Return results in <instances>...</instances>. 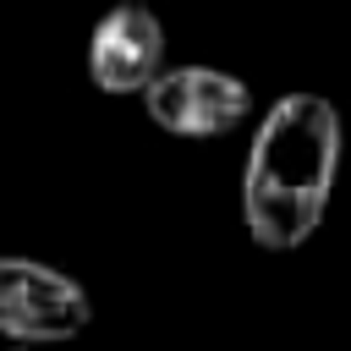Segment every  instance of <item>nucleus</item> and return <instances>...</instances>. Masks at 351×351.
Returning <instances> with one entry per match:
<instances>
[{"instance_id":"obj_1","label":"nucleus","mask_w":351,"mask_h":351,"mask_svg":"<svg viewBox=\"0 0 351 351\" xmlns=\"http://www.w3.org/2000/svg\"><path fill=\"white\" fill-rule=\"evenodd\" d=\"M340 170V110L324 93H285L252 132L241 170L247 236L269 252L302 247L329 208Z\"/></svg>"},{"instance_id":"obj_2","label":"nucleus","mask_w":351,"mask_h":351,"mask_svg":"<svg viewBox=\"0 0 351 351\" xmlns=\"http://www.w3.org/2000/svg\"><path fill=\"white\" fill-rule=\"evenodd\" d=\"M93 318L88 291L33 258H0V340L11 346H60Z\"/></svg>"},{"instance_id":"obj_3","label":"nucleus","mask_w":351,"mask_h":351,"mask_svg":"<svg viewBox=\"0 0 351 351\" xmlns=\"http://www.w3.org/2000/svg\"><path fill=\"white\" fill-rule=\"evenodd\" d=\"M143 110L170 137H225L252 115V88L219 66H170L143 88Z\"/></svg>"},{"instance_id":"obj_4","label":"nucleus","mask_w":351,"mask_h":351,"mask_svg":"<svg viewBox=\"0 0 351 351\" xmlns=\"http://www.w3.org/2000/svg\"><path fill=\"white\" fill-rule=\"evenodd\" d=\"M165 71V22L148 5H115L93 22L88 38V77L104 93H143Z\"/></svg>"},{"instance_id":"obj_5","label":"nucleus","mask_w":351,"mask_h":351,"mask_svg":"<svg viewBox=\"0 0 351 351\" xmlns=\"http://www.w3.org/2000/svg\"><path fill=\"white\" fill-rule=\"evenodd\" d=\"M11 351H33V346H11Z\"/></svg>"}]
</instances>
